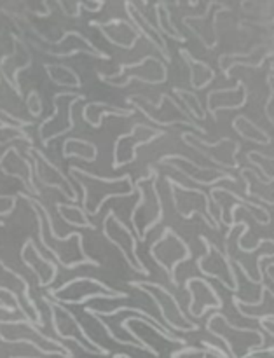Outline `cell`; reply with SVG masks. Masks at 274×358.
<instances>
[{"mask_svg":"<svg viewBox=\"0 0 274 358\" xmlns=\"http://www.w3.org/2000/svg\"><path fill=\"white\" fill-rule=\"evenodd\" d=\"M30 65L31 56L30 52H28V48L24 45V42L20 41V38H14L13 55H7L0 59V77H3L6 83H9V86L13 87L17 94H21L20 84H17V76Z\"/></svg>","mask_w":274,"mask_h":358,"instance_id":"3957f363","label":"cell"},{"mask_svg":"<svg viewBox=\"0 0 274 358\" xmlns=\"http://www.w3.org/2000/svg\"><path fill=\"white\" fill-rule=\"evenodd\" d=\"M0 80H2V77H0Z\"/></svg>","mask_w":274,"mask_h":358,"instance_id":"30bf717a","label":"cell"},{"mask_svg":"<svg viewBox=\"0 0 274 358\" xmlns=\"http://www.w3.org/2000/svg\"><path fill=\"white\" fill-rule=\"evenodd\" d=\"M0 226H3V222H0Z\"/></svg>","mask_w":274,"mask_h":358,"instance_id":"9c48e42d","label":"cell"},{"mask_svg":"<svg viewBox=\"0 0 274 358\" xmlns=\"http://www.w3.org/2000/svg\"><path fill=\"white\" fill-rule=\"evenodd\" d=\"M0 339L3 343H30L45 353H56L62 350V346L42 336L30 320H0Z\"/></svg>","mask_w":274,"mask_h":358,"instance_id":"7a4b0ae2","label":"cell"},{"mask_svg":"<svg viewBox=\"0 0 274 358\" xmlns=\"http://www.w3.org/2000/svg\"><path fill=\"white\" fill-rule=\"evenodd\" d=\"M27 105H28V112H30L31 115H41L42 112V101H41V96H38L37 91H30L27 96Z\"/></svg>","mask_w":274,"mask_h":358,"instance_id":"52a82bcc","label":"cell"},{"mask_svg":"<svg viewBox=\"0 0 274 358\" xmlns=\"http://www.w3.org/2000/svg\"><path fill=\"white\" fill-rule=\"evenodd\" d=\"M16 196L2 194L0 196V217H6L13 213V210L16 208Z\"/></svg>","mask_w":274,"mask_h":358,"instance_id":"ba28073f","label":"cell"},{"mask_svg":"<svg viewBox=\"0 0 274 358\" xmlns=\"http://www.w3.org/2000/svg\"><path fill=\"white\" fill-rule=\"evenodd\" d=\"M21 261L31 269V271L37 275L38 278V285L41 287H48L49 283L55 280L56 276V266L52 264L51 261L44 259L41 255V252L35 248L34 241L27 240L24 241L23 248H21Z\"/></svg>","mask_w":274,"mask_h":358,"instance_id":"5b68a950","label":"cell"},{"mask_svg":"<svg viewBox=\"0 0 274 358\" xmlns=\"http://www.w3.org/2000/svg\"><path fill=\"white\" fill-rule=\"evenodd\" d=\"M0 171L9 177L17 178L21 180V184L31 192V194H38L37 187H35L34 180H31V164L30 161H27L24 157L20 156L14 147L7 149L6 152L0 156Z\"/></svg>","mask_w":274,"mask_h":358,"instance_id":"277c9868","label":"cell"},{"mask_svg":"<svg viewBox=\"0 0 274 358\" xmlns=\"http://www.w3.org/2000/svg\"><path fill=\"white\" fill-rule=\"evenodd\" d=\"M0 292L9 294V296L16 299L17 310L27 317V320H30L31 315V322L38 325L42 324L41 313H38L37 306H35L30 297V285H28V282L20 273L7 268L2 262V259H0Z\"/></svg>","mask_w":274,"mask_h":358,"instance_id":"6da1fadb","label":"cell"},{"mask_svg":"<svg viewBox=\"0 0 274 358\" xmlns=\"http://www.w3.org/2000/svg\"><path fill=\"white\" fill-rule=\"evenodd\" d=\"M13 140H30V138H28V135L20 128V126H14L10 124V122L2 121L0 122V145L7 142H13Z\"/></svg>","mask_w":274,"mask_h":358,"instance_id":"8992f818","label":"cell"}]
</instances>
